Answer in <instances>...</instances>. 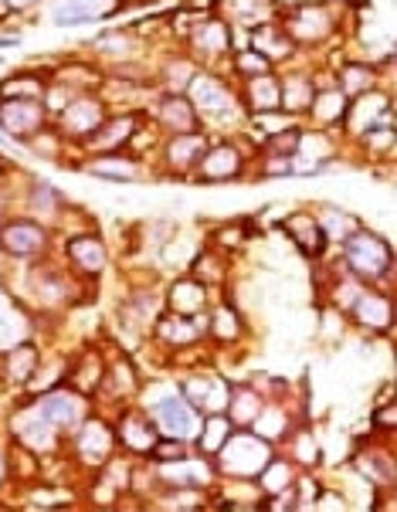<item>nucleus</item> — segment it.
<instances>
[{"label":"nucleus","instance_id":"obj_1","mask_svg":"<svg viewBox=\"0 0 397 512\" xmlns=\"http://www.w3.org/2000/svg\"><path fill=\"white\" fill-rule=\"evenodd\" d=\"M184 95L191 99V106L201 119L204 133L211 136H228V133H241L245 129L248 112L241 109L238 89L224 72H214V68H197V75L187 82Z\"/></svg>","mask_w":397,"mask_h":512},{"label":"nucleus","instance_id":"obj_2","mask_svg":"<svg viewBox=\"0 0 397 512\" xmlns=\"http://www.w3.org/2000/svg\"><path fill=\"white\" fill-rule=\"evenodd\" d=\"M333 255L357 282L394 289V245L370 224H360L357 231H350L333 248Z\"/></svg>","mask_w":397,"mask_h":512},{"label":"nucleus","instance_id":"obj_3","mask_svg":"<svg viewBox=\"0 0 397 512\" xmlns=\"http://www.w3.org/2000/svg\"><path fill=\"white\" fill-rule=\"evenodd\" d=\"M347 11L350 7H336L330 0H292V4H282L279 21L299 51H316L340 38Z\"/></svg>","mask_w":397,"mask_h":512},{"label":"nucleus","instance_id":"obj_4","mask_svg":"<svg viewBox=\"0 0 397 512\" xmlns=\"http://www.w3.org/2000/svg\"><path fill=\"white\" fill-rule=\"evenodd\" d=\"M258 146L245 140L241 133L228 136H211L191 173V184L201 187H224V184H241V180H252V160Z\"/></svg>","mask_w":397,"mask_h":512},{"label":"nucleus","instance_id":"obj_5","mask_svg":"<svg viewBox=\"0 0 397 512\" xmlns=\"http://www.w3.org/2000/svg\"><path fill=\"white\" fill-rule=\"evenodd\" d=\"M238 45H245V38L238 41V31L231 28L224 17L214 11V4L207 7L201 21L194 24L191 34L180 41L177 48H184V55H191L201 68H214V72H224L228 65V55L235 51Z\"/></svg>","mask_w":397,"mask_h":512},{"label":"nucleus","instance_id":"obj_6","mask_svg":"<svg viewBox=\"0 0 397 512\" xmlns=\"http://www.w3.org/2000/svg\"><path fill=\"white\" fill-rule=\"evenodd\" d=\"M58 245V231L31 214H4L0 218V255L11 262H38Z\"/></svg>","mask_w":397,"mask_h":512},{"label":"nucleus","instance_id":"obj_7","mask_svg":"<svg viewBox=\"0 0 397 512\" xmlns=\"http://www.w3.org/2000/svg\"><path fill=\"white\" fill-rule=\"evenodd\" d=\"M79 285L82 279L62 258H55V251L38 258V262H31L28 268V295L45 312H62L72 302H79Z\"/></svg>","mask_w":397,"mask_h":512},{"label":"nucleus","instance_id":"obj_8","mask_svg":"<svg viewBox=\"0 0 397 512\" xmlns=\"http://www.w3.org/2000/svg\"><path fill=\"white\" fill-rule=\"evenodd\" d=\"M275 455V445L262 441L255 431L235 428L231 438L224 441L221 451L214 455V468H218V479H235V482H255V475L262 472L265 462Z\"/></svg>","mask_w":397,"mask_h":512},{"label":"nucleus","instance_id":"obj_9","mask_svg":"<svg viewBox=\"0 0 397 512\" xmlns=\"http://www.w3.org/2000/svg\"><path fill=\"white\" fill-rule=\"evenodd\" d=\"M58 251H62L58 258H62L82 282H99L102 275L109 272V262H112L109 241H106V234L99 228H92V224L65 231L62 238H58Z\"/></svg>","mask_w":397,"mask_h":512},{"label":"nucleus","instance_id":"obj_10","mask_svg":"<svg viewBox=\"0 0 397 512\" xmlns=\"http://www.w3.org/2000/svg\"><path fill=\"white\" fill-rule=\"evenodd\" d=\"M211 140V133L194 129V133H174L163 136L157 143V150L150 156L153 180H174V184H191V173L201 160L204 146Z\"/></svg>","mask_w":397,"mask_h":512},{"label":"nucleus","instance_id":"obj_11","mask_svg":"<svg viewBox=\"0 0 397 512\" xmlns=\"http://www.w3.org/2000/svg\"><path fill=\"white\" fill-rule=\"evenodd\" d=\"M109 102L102 99V92H75L62 109L51 116V126L58 129V136L68 143V150L79 156V146L89 140L99 129L102 119L109 116Z\"/></svg>","mask_w":397,"mask_h":512},{"label":"nucleus","instance_id":"obj_12","mask_svg":"<svg viewBox=\"0 0 397 512\" xmlns=\"http://www.w3.org/2000/svg\"><path fill=\"white\" fill-rule=\"evenodd\" d=\"M146 411H150L160 435L180 438V441H187V445H194L197 431H201V421H204V414L180 394L177 384L160 387V394H157V387H153V401L146 404Z\"/></svg>","mask_w":397,"mask_h":512},{"label":"nucleus","instance_id":"obj_13","mask_svg":"<svg viewBox=\"0 0 397 512\" xmlns=\"http://www.w3.org/2000/svg\"><path fill=\"white\" fill-rule=\"evenodd\" d=\"M347 319L357 333H364L367 340H381V336L394 333L397 323V306H394V289H381V285H364L360 295L347 309Z\"/></svg>","mask_w":397,"mask_h":512},{"label":"nucleus","instance_id":"obj_14","mask_svg":"<svg viewBox=\"0 0 397 512\" xmlns=\"http://www.w3.org/2000/svg\"><path fill=\"white\" fill-rule=\"evenodd\" d=\"M75 173L106 180V184H143V180H153L150 160L140 156V153H133V150L79 156V163H75Z\"/></svg>","mask_w":397,"mask_h":512},{"label":"nucleus","instance_id":"obj_15","mask_svg":"<svg viewBox=\"0 0 397 512\" xmlns=\"http://www.w3.org/2000/svg\"><path fill=\"white\" fill-rule=\"evenodd\" d=\"M374 126H394V85H377V89L350 99L347 116H343V126H340L343 146Z\"/></svg>","mask_w":397,"mask_h":512},{"label":"nucleus","instance_id":"obj_16","mask_svg":"<svg viewBox=\"0 0 397 512\" xmlns=\"http://www.w3.org/2000/svg\"><path fill=\"white\" fill-rule=\"evenodd\" d=\"M68 445H72L75 462L82 468H89V472H99V468H106L109 458L116 455L119 441H116L112 421L102 418L96 411H89V418L72 431V441H68Z\"/></svg>","mask_w":397,"mask_h":512},{"label":"nucleus","instance_id":"obj_17","mask_svg":"<svg viewBox=\"0 0 397 512\" xmlns=\"http://www.w3.org/2000/svg\"><path fill=\"white\" fill-rule=\"evenodd\" d=\"M31 404H34V411L41 414L45 421L55 424L58 431H75L79 424L89 418V411H92V401L85 394H79L75 387H68V384H58V387H51V390H41V394H34L31 397Z\"/></svg>","mask_w":397,"mask_h":512},{"label":"nucleus","instance_id":"obj_18","mask_svg":"<svg viewBox=\"0 0 397 512\" xmlns=\"http://www.w3.org/2000/svg\"><path fill=\"white\" fill-rule=\"evenodd\" d=\"M350 468L360 475L367 485H374V492H391L397 479V462H394V435H377L374 441L360 445L353 451Z\"/></svg>","mask_w":397,"mask_h":512},{"label":"nucleus","instance_id":"obj_19","mask_svg":"<svg viewBox=\"0 0 397 512\" xmlns=\"http://www.w3.org/2000/svg\"><path fill=\"white\" fill-rule=\"evenodd\" d=\"M146 112L143 109H112L106 119L99 123L96 133L89 136L82 146H79V156H89V153H116V150H129L140 133Z\"/></svg>","mask_w":397,"mask_h":512},{"label":"nucleus","instance_id":"obj_20","mask_svg":"<svg viewBox=\"0 0 397 512\" xmlns=\"http://www.w3.org/2000/svg\"><path fill=\"white\" fill-rule=\"evenodd\" d=\"M313 78H316V92H313V102H309V112H306L302 123L316 126V129H330V133L340 136V126H343V116H347L350 99L336 89L333 68L313 65Z\"/></svg>","mask_w":397,"mask_h":512},{"label":"nucleus","instance_id":"obj_21","mask_svg":"<svg viewBox=\"0 0 397 512\" xmlns=\"http://www.w3.org/2000/svg\"><path fill=\"white\" fill-rule=\"evenodd\" d=\"M51 126L45 99H0V133L11 143L28 146L41 129Z\"/></svg>","mask_w":397,"mask_h":512},{"label":"nucleus","instance_id":"obj_22","mask_svg":"<svg viewBox=\"0 0 397 512\" xmlns=\"http://www.w3.org/2000/svg\"><path fill=\"white\" fill-rule=\"evenodd\" d=\"M143 112H146V119H150V123L157 126L163 136L194 133V129H204L201 119H197L194 106H191V99H187L184 92H160V89H153L150 102L143 106Z\"/></svg>","mask_w":397,"mask_h":512},{"label":"nucleus","instance_id":"obj_23","mask_svg":"<svg viewBox=\"0 0 397 512\" xmlns=\"http://www.w3.org/2000/svg\"><path fill=\"white\" fill-rule=\"evenodd\" d=\"M11 438H14V445L28 448L34 455H58V448L65 445L62 431L41 418V414L34 411V404L17 407L11 414Z\"/></svg>","mask_w":397,"mask_h":512},{"label":"nucleus","instance_id":"obj_24","mask_svg":"<svg viewBox=\"0 0 397 512\" xmlns=\"http://www.w3.org/2000/svg\"><path fill=\"white\" fill-rule=\"evenodd\" d=\"M146 336H150L160 350L184 353V350H191V346L207 340V329H204V316H180V312L163 309L150 323V333Z\"/></svg>","mask_w":397,"mask_h":512},{"label":"nucleus","instance_id":"obj_25","mask_svg":"<svg viewBox=\"0 0 397 512\" xmlns=\"http://www.w3.org/2000/svg\"><path fill=\"white\" fill-rule=\"evenodd\" d=\"M123 11V0H48V21L62 31L102 24Z\"/></svg>","mask_w":397,"mask_h":512},{"label":"nucleus","instance_id":"obj_26","mask_svg":"<svg viewBox=\"0 0 397 512\" xmlns=\"http://www.w3.org/2000/svg\"><path fill=\"white\" fill-rule=\"evenodd\" d=\"M282 231H286L292 248H296L306 262H323V258L333 255V245L326 241L323 228H319V221L313 214V204H309V207H292L286 218H282Z\"/></svg>","mask_w":397,"mask_h":512},{"label":"nucleus","instance_id":"obj_27","mask_svg":"<svg viewBox=\"0 0 397 512\" xmlns=\"http://www.w3.org/2000/svg\"><path fill=\"white\" fill-rule=\"evenodd\" d=\"M146 38L136 28H106L89 41V51L102 68H116V65H133L143 58Z\"/></svg>","mask_w":397,"mask_h":512},{"label":"nucleus","instance_id":"obj_28","mask_svg":"<svg viewBox=\"0 0 397 512\" xmlns=\"http://www.w3.org/2000/svg\"><path fill=\"white\" fill-rule=\"evenodd\" d=\"M241 38H245V45L252 51H258V55H262L265 62L275 68V72L292 65V62H299V55H302V51L292 45V38L286 34V28H282L279 17L255 24V28H248V31H241Z\"/></svg>","mask_w":397,"mask_h":512},{"label":"nucleus","instance_id":"obj_29","mask_svg":"<svg viewBox=\"0 0 397 512\" xmlns=\"http://www.w3.org/2000/svg\"><path fill=\"white\" fill-rule=\"evenodd\" d=\"M75 204L65 197V190L51 180H41V177H31L28 180V190H24V214L31 218L45 221L48 228L62 231L65 228V214H72Z\"/></svg>","mask_w":397,"mask_h":512},{"label":"nucleus","instance_id":"obj_30","mask_svg":"<svg viewBox=\"0 0 397 512\" xmlns=\"http://www.w3.org/2000/svg\"><path fill=\"white\" fill-rule=\"evenodd\" d=\"M112 428H116V441L119 448L129 451L133 458H146L150 455V448L157 445L160 431L157 424H153L150 411L140 404H126L123 411H119V418L112 421Z\"/></svg>","mask_w":397,"mask_h":512},{"label":"nucleus","instance_id":"obj_31","mask_svg":"<svg viewBox=\"0 0 397 512\" xmlns=\"http://www.w3.org/2000/svg\"><path fill=\"white\" fill-rule=\"evenodd\" d=\"M228 384L221 373L214 370H191L177 380V390L191 401L201 414H218L228 404Z\"/></svg>","mask_w":397,"mask_h":512},{"label":"nucleus","instance_id":"obj_32","mask_svg":"<svg viewBox=\"0 0 397 512\" xmlns=\"http://www.w3.org/2000/svg\"><path fill=\"white\" fill-rule=\"evenodd\" d=\"M313 92H316L313 65L292 62L286 68H279V109L282 112H289V116H296V119H306Z\"/></svg>","mask_w":397,"mask_h":512},{"label":"nucleus","instance_id":"obj_33","mask_svg":"<svg viewBox=\"0 0 397 512\" xmlns=\"http://www.w3.org/2000/svg\"><path fill=\"white\" fill-rule=\"evenodd\" d=\"M204 329L211 343L238 346L248 336V319L231 299H211V306L204 312Z\"/></svg>","mask_w":397,"mask_h":512},{"label":"nucleus","instance_id":"obj_34","mask_svg":"<svg viewBox=\"0 0 397 512\" xmlns=\"http://www.w3.org/2000/svg\"><path fill=\"white\" fill-rule=\"evenodd\" d=\"M211 295L214 292L197 282L194 275H177L163 292V306L170 312H180V316H204L207 306H211Z\"/></svg>","mask_w":397,"mask_h":512},{"label":"nucleus","instance_id":"obj_35","mask_svg":"<svg viewBox=\"0 0 397 512\" xmlns=\"http://www.w3.org/2000/svg\"><path fill=\"white\" fill-rule=\"evenodd\" d=\"M214 11L235 31H248L262 21H272L282 11V0H214Z\"/></svg>","mask_w":397,"mask_h":512},{"label":"nucleus","instance_id":"obj_36","mask_svg":"<svg viewBox=\"0 0 397 512\" xmlns=\"http://www.w3.org/2000/svg\"><path fill=\"white\" fill-rule=\"evenodd\" d=\"M38 367H41V350L31 340L14 343L11 350L0 353V380H4L7 387L24 390L31 384L34 373H38Z\"/></svg>","mask_w":397,"mask_h":512},{"label":"nucleus","instance_id":"obj_37","mask_svg":"<svg viewBox=\"0 0 397 512\" xmlns=\"http://www.w3.org/2000/svg\"><path fill=\"white\" fill-rule=\"evenodd\" d=\"M296 407H289L286 401H269L265 397V404H262V411L255 414V421H252V428L248 431H255L262 441H269V445L279 448L282 441L289 438V431L296 428Z\"/></svg>","mask_w":397,"mask_h":512},{"label":"nucleus","instance_id":"obj_38","mask_svg":"<svg viewBox=\"0 0 397 512\" xmlns=\"http://www.w3.org/2000/svg\"><path fill=\"white\" fill-rule=\"evenodd\" d=\"M241 109L252 116V112H269L279 109V72H262V75H248L235 82Z\"/></svg>","mask_w":397,"mask_h":512},{"label":"nucleus","instance_id":"obj_39","mask_svg":"<svg viewBox=\"0 0 397 512\" xmlns=\"http://www.w3.org/2000/svg\"><path fill=\"white\" fill-rule=\"evenodd\" d=\"M102 377H106V353L102 350H82L75 360H68L65 384L75 387L79 394H85L89 401H96Z\"/></svg>","mask_w":397,"mask_h":512},{"label":"nucleus","instance_id":"obj_40","mask_svg":"<svg viewBox=\"0 0 397 512\" xmlns=\"http://www.w3.org/2000/svg\"><path fill=\"white\" fill-rule=\"evenodd\" d=\"M140 390H143L140 370L133 367V360H129V357L106 360V377H102V387H99L96 397H106V401L126 404L129 397H136Z\"/></svg>","mask_w":397,"mask_h":512},{"label":"nucleus","instance_id":"obj_41","mask_svg":"<svg viewBox=\"0 0 397 512\" xmlns=\"http://www.w3.org/2000/svg\"><path fill=\"white\" fill-rule=\"evenodd\" d=\"M187 275H194V279L207 285L211 292H221L231 279V258L214 251L211 245H201L194 251L191 262H187Z\"/></svg>","mask_w":397,"mask_h":512},{"label":"nucleus","instance_id":"obj_42","mask_svg":"<svg viewBox=\"0 0 397 512\" xmlns=\"http://www.w3.org/2000/svg\"><path fill=\"white\" fill-rule=\"evenodd\" d=\"M296 472L299 468L292 465V458L286 451L275 448V455L265 462L262 472L255 475V489L262 492V499H275V496H289L292 492V482H296Z\"/></svg>","mask_w":397,"mask_h":512},{"label":"nucleus","instance_id":"obj_43","mask_svg":"<svg viewBox=\"0 0 397 512\" xmlns=\"http://www.w3.org/2000/svg\"><path fill=\"white\" fill-rule=\"evenodd\" d=\"M262 404H265V394L255 384H248V380L228 384V404H224V414H228V421L235 424V428H252V421H255V414L262 411Z\"/></svg>","mask_w":397,"mask_h":512},{"label":"nucleus","instance_id":"obj_44","mask_svg":"<svg viewBox=\"0 0 397 512\" xmlns=\"http://www.w3.org/2000/svg\"><path fill=\"white\" fill-rule=\"evenodd\" d=\"M252 238H255L252 221H245V218H231V221L214 224V228L207 231L204 245H211L214 251H221V255L235 258V255H241V251H245L248 245H252Z\"/></svg>","mask_w":397,"mask_h":512},{"label":"nucleus","instance_id":"obj_45","mask_svg":"<svg viewBox=\"0 0 397 512\" xmlns=\"http://www.w3.org/2000/svg\"><path fill=\"white\" fill-rule=\"evenodd\" d=\"M347 146L364 163H391L394 146H397V129L394 126H374V129H367V133H360L357 140H350Z\"/></svg>","mask_w":397,"mask_h":512},{"label":"nucleus","instance_id":"obj_46","mask_svg":"<svg viewBox=\"0 0 397 512\" xmlns=\"http://www.w3.org/2000/svg\"><path fill=\"white\" fill-rule=\"evenodd\" d=\"M197 65L191 55H184V48H174L170 55L160 58L157 65V89L160 92H184L187 82L197 75Z\"/></svg>","mask_w":397,"mask_h":512},{"label":"nucleus","instance_id":"obj_47","mask_svg":"<svg viewBox=\"0 0 397 512\" xmlns=\"http://www.w3.org/2000/svg\"><path fill=\"white\" fill-rule=\"evenodd\" d=\"M286 448V455L292 458V465L296 468H316L323 465V448H319V435L309 424H296V428L289 431V438L282 441L279 451Z\"/></svg>","mask_w":397,"mask_h":512},{"label":"nucleus","instance_id":"obj_48","mask_svg":"<svg viewBox=\"0 0 397 512\" xmlns=\"http://www.w3.org/2000/svg\"><path fill=\"white\" fill-rule=\"evenodd\" d=\"M313 214H316V221H319V228H323V234H326V241L336 248L340 245L343 238H347L350 231H357L360 221L357 214L353 211H347L343 204H313Z\"/></svg>","mask_w":397,"mask_h":512},{"label":"nucleus","instance_id":"obj_49","mask_svg":"<svg viewBox=\"0 0 397 512\" xmlns=\"http://www.w3.org/2000/svg\"><path fill=\"white\" fill-rule=\"evenodd\" d=\"M45 92L48 72H38V68H24L0 82V99H45Z\"/></svg>","mask_w":397,"mask_h":512},{"label":"nucleus","instance_id":"obj_50","mask_svg":"<svg viewBox=\"0 0 397 512\" xmlns=\"http://www.w3.org/2000/svg\"><path fill=\"white\" fill-rule=\"evenodd\" d=\"M231 431H235V424L228 421V414L218 411V414H204L201 421V431H197L194 438V451H201V455L214 458L221 451L224 441L231 438Z\"/></svg>","mask_w":397,"mask_h":512},{"label":"nucleus","instance_id":"obj_51","mask_svg":"<svg viewBox=\"0 0 397 512\" xmlns=\"http://www.w3.org/2000/svg\"><path fill=\"white\" fill-rule=\"evenodd\" d=\"M370 424H374L377 435H394L397 431V404L394 401L377 404L374 414H370Z\"/></svg>","mask_w":397,"mask_h":512},{"label":"nucleus","instance_id":"obj_52","mask_svg":"<svg viewBox=\"0 0 397 512\" xmlns=\"http://www.w3.org/2000/svg\"><path fill=\"white\" fill-rule=\"evenodd\" d=\"M45 4L48 0H0V14H31Z\"/></svg>","mask_w":397,"mask_h":512},{"label":"nucleus","instance_id":"obj_53","mask_svg":"<svg viewBox=\"0 0 397 512\" xmlns=\"http://www.w3.org/2000/svg\"><path fill=\"white\" fill-rule=\"evenodd\" d=\"M7 479H11V455H7V451L0 448V489H4Z\"/></svg>","mask_w":397,"mask_h":512},{"label":"nucleus","instance_id":"obj_54","mask_svg":"<svg viewBox=\"0 0 397 512\" xmlns=\"http://www.w3.org/2000/svg\"><path fill=\"white\" fill-rule=\"evenodd\" d=\"M7 173H14V167H11V160H7V156L0 153V180H4Z\"/></svg>","mask_w":397,"mask_h":512},{"label":"nucleus","instance_id":"obj_55","mask_svg":"<svg viewBox=\"0 0 397 512\" xmlns=\"http://www.w3.org/2000/svg\"><path fill=\"white\" fill-rule=\"evenodd\" d=\"M330 4H336V7H353L357 0H330Z\"/></svg>","mask_w":397,"mask_h":512},{"label":"nucleus","instance_id":"obj_56","mask_svg":"<svg viewBox=\"0 0 397 512\" xmlns=\"http://www.w3.org/2000/svg\"><path fill=\"white\" fill-rule=\"evenodd\" d=\"M129 4H143V0H123V7H129Z\"/></svg>","mask_w":397,"mask_h":512}]
</instances>
